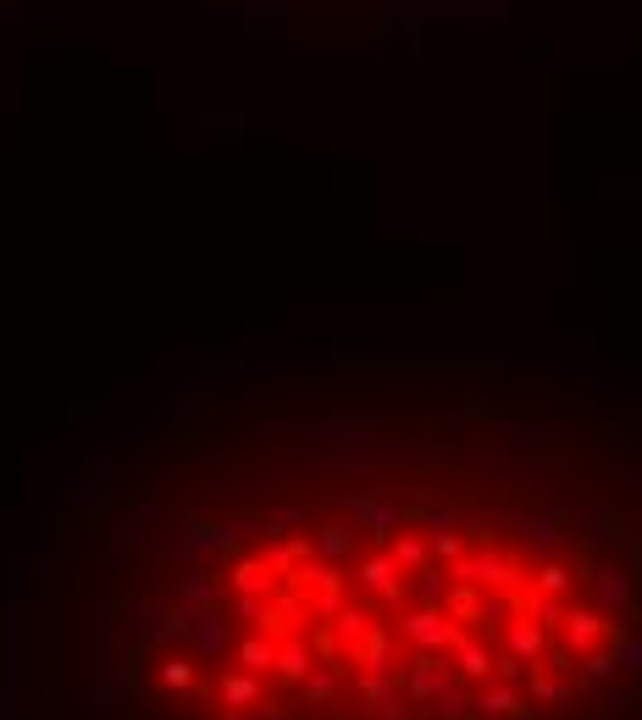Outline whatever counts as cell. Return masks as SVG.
Instances as JSON below:
<instances>
[{"label": "cell", "instance_id": "6da1fadb", "mask_svg": "<svg viewBox=\"0 0 642 720\" xmlns=\"http://www.w3.org/2000/svg\"><path fill=\"white\" fill-rule=\"evenodd\" d=\"M604 593L537 538L399 521L255 543L205 576L155 643L200 720H537L609 660Z\"/></svg>", "mask_w": 642, "mask_h": 720}]
</instances>
